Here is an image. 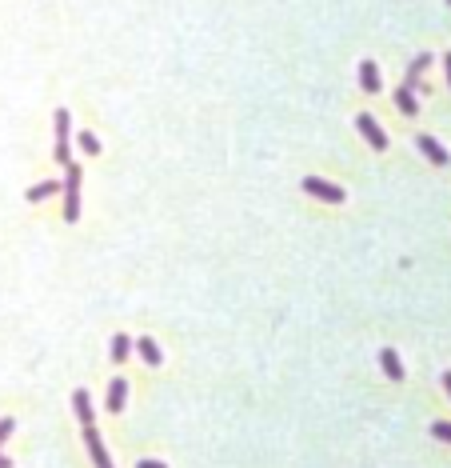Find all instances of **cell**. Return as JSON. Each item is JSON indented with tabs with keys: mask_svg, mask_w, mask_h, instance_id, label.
<instances>
[{
	"mask_svg": "<svg viewBox=\"0 0 451 468\" xmlns=\"http://www.w3.org/2000/svg\"><path fill=\"white\" fill-rule=\"evenodd\" d=\"M431 436H436V441H447V444H451V424H447V420L431 424Z\"/></svg>",
	"mask_w": 451,
	"mask_h": 468,
	"instance_id": "obj_17",
	"label": "cell"
},
{
	"mask_svg": "<svg viewBox=\"0 0 451 468\" xmlns=\"http://www.w3.org/2000/svg\"><path fill=\"white\" fill-rule=\"evenodd\" d=\"M439 384H443V388H447V396H451V372H443V381H439Z\"/></svg>",
	"mask_w": 451,
	"mask_h": 468,
	"instance_id": "obj_20",
	"label": "cell"
},
{
	"mask_svg": "<svg viewBox=\"0 0 451 468\" xmlns=\"http://www.w3.org/2000/svg\"><path fill=\"white\" fill-rule=\"evenodd\" d=\"M136 468H168V464H164V460H140Z\"/></svg>",
	"mask_w": 451,
	"mask_h": 468,
	"instance_id": "obj_19",
	"label": "cell"
},
{
	"mask_svg": "<svg viewBox=\"0 0 451 468\" xmlns=\"http://www.w3.org/2000/svg\"><path fill=\"white\" fill-rule=\"evenodd\" d=\"M124 400H128V381H124V376H116V381L108 384V412H120Z\"/></svg>",
	"mask_w": 451,
	"mask_h": 468,
	"instance_id": "obj_9",
	"label": "cell"
},
{
	"mask_svg": "<svg viewBox=\"0 0 451 468\" xmlns=\"http://www.w3.org/2000/svg\"><path fill=\"white\" fill-rule=\"evenodd\" d=\"M427 64H431V56H427V52H419V56L407 64V88H415V80H419V73H424Z\"/></svg>",
	"mask_w": 451,
	"mask_h": 468,
	"instance_id": "obj_15",
	"label": "cell"
},
{
	"mask_svg": "<svg viewBox=\"0 0 451 468\" xmlns=\"http://www.w3.org/2000/svg\"><path fill=\"white\" fill-rule=\"evenodd\" d=\"M447 4H451V0H447Z\"/></svg>",
	"mask_w": 451,
	"mask_h": 468,
	"instance_id": "obj_23",
	"label": "cell"
},
{
	"mask_svg": "<svg viewBox=\"0 0 451 468\" xmlns=\"http://www.w3.org/2000/svg\"><path fill=\"white\" fill-rule=\"evenodd\" d=\"M355 128L364 133V140L376 148V152H388V133L379 128V121L371 116V112H360V116H355Z\"/></svg>",
	"mask_w": 451,
	"mask_h": 468,
	"instance_id": "obj_2",
	"label": "cell"
},
{
	"mask_svg": "<svg viewBox=\"0 0 451 468\" xmlns=\"http://www.w3.org/2000/svg\"><path fill=\"white\" fill-rule=\"evenodd\" d=\"M395 104H400V112L403 116H415V109H419V104H415V92L407 85L400 88V92H395Z\"/></svg>",
	"mask_w": 451,
	"mask_h": 468,
	"instance_id": "obj_14",
	"label": "cell"
},
{
	"mask_svg": "<svg viewBox=\"0 0 451 468\" xmlns=\"http://www.w3.org/2000/svg\"><path fill=\"white\" fill-rule=\"evenodd\" d=\"M0 468H13V460H8V456H0Z\"/></svg>",
	"mask_w": 451,
	"mask_h": 468,
	"instance_id": "obj_21",
	"label": "cell"
},
{
	"mask_svg": "<svg viewBox=\"0 0 451 468\" xmlns=\"http://www.w3.org/2000/svg\"><path fill=\"white\" fill-rule=\"evenodd\" d=\"M80 148H84L88 156H100V140L92 133H80Z\"/></svg>",
	"mask_w": 451,
	"mask_h": 468,
	"instance_id": "obj_16",
	"label": "cell"
},
{
	"mask_svg": "<svg viewBox=\"0 0 451 468\" xmlns=\"http://www.w3.org/2000/svg\"><path fill=\"white\" fill-rule=\"evenodd\" d=\"M304 192H312V197H319V200H328V204H343V192L340 185H328V180H319V176H307L304 180Z\"/></svg>",
	"mask_w": 451,
	"mask_h": 468,
	"instance_id": "obj_4",
	"label": "cell"
},
{
	"mask_svg": "<svg viewBox=\"0 0 451 468\" xmlns=\"http://www.w3.org/2000/svg\"><path fill=\"white\" fill-rule=\"evenodd\" d=\"M360 88H364L367 97H376V92H379V64L376 61L360 64Z\"/></svg>",
	"mask_w": 451,
	"mask_h": 468,
	"instance_id": "obj_6",
	"label": "cell"
},
{
	"mask_svg": "<svg viewBox=\"0 0 451 468\" xmlns=\"http://www.w3.org/2000/svg\"><path fill=\"white\" fill-rule=\"evenodd\" d=\"M68 128H72V116H68V109H56V164H64L68 168Z\"/></svg>",
	"mask_w": 451,
	"mask_h": 468,
	"instance_id": "obj_3",
	"label": "cell"
},
{
	"mask_svg": "<svg viewBox=\"0 0 451 468\" xmlns=\"http://www.w3.org/2000/svg\"><path fill=\"white\" fill-rule=\"evenodd\" d=\"M13 429H16V420H13V417H4V420H0V444H4L8 436H13Z\"/></svg>",
	"mask_w": 451,
	"mask_h": 468,
	"instance_id": "obj_18",
	"label": "cell"
},
{
	"mask_svg": "<svg viewBox=\"0 0 451 468\" xmlns=\"http://www.w3.org/2000/svg\"><path fill=\"white\" fill-rule=\"evenodd\" d=\"M52 192H61V185H56V180H40V185H32V188H28L25 197L32 200V204H37V200H49Z\"/></svg>",
	"mask_w": 451,
	"mask_h": 468,
	"instance_id": "obj_13",
	"label": "cell"
},
{
	"mask_svg": "<svg viewBox=\"0 0 451 468\" xmlns=\"http://www.w3.org/2000/svg\"><path fill=\"white\" fill-rule=\"evenodd\" d=\"M136 348H140V357H144L152 369H156L160 360H164V352H160V345L152 340V336H140V340H136Z\"/></svg>",
	"mask_w": 451,
	"mask_h": 468,
	"instance_id": "obj_11",
	"label": "cell"
},
{
	"mask_svg": "<svg viewBox=\"0 0 451 468\" xmlns=\"http://www.w3.org/2000/svg\"><path fill=\"white\" fill-rule=\"evenodd\" d=\"M443 64H447V80H451V52H447V56H443Z\"/></svg>",
	"mask_w": 451,
	"mask_h": 468,
	"instance_id": "obj_22",
	"label": "cell"
},
{
	"mask_svg": "<svg viewBox=\"0 0 451 468\" xmlns=\"http://www.w3.org/2000/svg\"><path fill=\"white\" fill-rule=\"evenodd\" d=\"M379 364H383V372H388L395 384L403 381V364H400V357H395V348H383V352H379Z\"/></svg>",
	"mask_w": 451,
	"mask_h": 468,
	"instance_id": "obj_10",
	"label": "cell"
},
{
	"mask_svg": "<svg viewBox=\"0 0 451 468\" xmlns=\"http://www.w3.org/2000/svg\"><path fill=\"white\" fill-rule=\"evenodd\" d=\"M80 180H84L80 164H68V168H64V185H61V192H64V221L68 224L80 221Z\"/></svg>",
	"mask_w": 451,
	"mask_h": 468,
	"instance_id": "obj_1",
	"label": "cell"
},
{
	"mask_svg": "<svg viewBox=\"0 0 451 468\" xmlns=\"http://www.w3.org/2000/svg\"><path fill=\"white\" fill-rule=\"evenodd\" d=\"M419 152H424V156H427L431 164H447V161H451V156H447V148L439 144L436 136H419Z\"/></svg>",
	"mask_w": 451,
	"mask_h": 468,
	"instance_id": "obj_7",
	"label": "cell"
},
{
	"mask_svg": "<svg viewBox=\"0 0 451 468\" xmlns=\"http://www.w3.org/2000/svg\"><path fill=\"white\" fill-rule=\"evenodd\" d=\"M84 444H88V452H92V464H96V468H112V456H108V448H104V441H100L96 424H84Z\"/></svg>",
	"mask_w": 451,
	"mask_h": 468,
	"instance_id": "obj_5",
	"label": "cell"
},
{
	"mask_svg": "<svg viewBox=\"0 0 451 468\" xmlns=\"http://www.w3.org/2000/svg\"><path fill=\"white\" fill-rule=\"evenodd\" d=\"M128 357H132V340H128L124 333H116V336H112V360H116V364H124Z\"/></svg>",
	"mask_w": 451,
	"mask_h": 468,
	"instance_id": "obj_12",
	"label": "cell"
},
{
	"mask_svg": "<svg viewBox=\"0 0 451 468\" xmlns=\"http://www.w3.org/2000/svg\"><path fill=\"white\" fill-rule=\"evenodd\" d=\"M72 408H76V420H80V424H92V420H96V412H92V396H88L84 388H76L72 393Z\"/></svg>",
	"mask_w": 451,
	"mask_h": 468,
	"instance_id": "obj_8",
	"label": "cell"
}]
</instances>
